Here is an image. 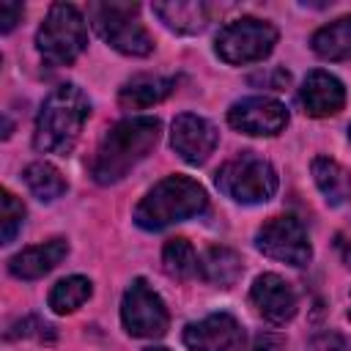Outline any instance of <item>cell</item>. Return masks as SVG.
<instances>
[{"label":"cell","mask_w":351,"mask_h":351,"mask_svg":"<svg viewBox=\"0 0 351 351\" xmlns=\"http://www.w3.org/2000/svg\"><path fill=\"white\" fill-rule=\"evenodd\" d=\"M159 129L162 123L151 115L126 118L115 123L93 154V162H90L93 181L96 184L121 181L137 162H143L154 151V145L159 143Z\"/></svg>","instance_id":"obj_1"},{"label":"cell","mask_w":351,"mask_h":351,"mask_svg":"<svg viewBox=\"0 0 351 351\" xmlns=\"http://www.w3.org/2000/svg\"><path fill=\"white\" fill-rule=\"evenodd\" d=\"M88 115H90L88 96L77 85H71V82L69 85H58L47 96L41 110H38L36 132H33L36 151L66 156L74 148V143H77Z\"/></svg>","instance_id":"obj_2"},{"label":"cell","mask_w":351,"mask_h":351,"mask_svg":"<svg viewBox=\"0 0 351 351\" xmlns=\"http://www.w3.org/2000/svg\"><path fill=\"white\" fill-rule=\"evenodd\" d=\"M208 206L206 189L189 176H167L162 178L134 208V222L143 230H162L173 222H184L189 217L203 214Z\"/></svg>","instance_id":"obj_3"},{"label":"cell","mask_w":351,"mask_h":351,"mask_svg":"<svg viewBox=\"0 0 351 351\" xmlns=\"http://www.w3.org/2000/svg\"><path fill=\"white\" fill-rule=\"evenodd\" d=\"M38 55L47 66H69L88 47V30L82 14L71 3H55L36 33Z\"/></svg>","instance_id":"obj_4"},{"label":"cell","mask_w":351,"mask_h":351,"mask_svg":"<svg viewBox=\"0 0 351 351\" xmlns=\"http://www.w3.org/2000/svg\"><path fill=\"white\" fill-rule=\"evenodd\" d=\"M277 184H280V178H277V170L271 167V162H266L263 156H255L250 151L228 159L217 170L219 192L244 206L266 203L277 192Z\"/></svg>","instance_id":"obj_5"},{"label":"cell","mask_w":351,"mask_h":351,"mask_svg":"<svg viewBox=\"0 0 351 351\" xmlns=\"http://www.w3.org/2000/svg\"><path fill=\"white\" fill-rule=\"evenodd\" d=\"M137 5L134 3H93L88 8V16L96 27V33L118 52L143 58L154 49L151 33L143 27L137 19Z\"/></svg>","instance_id":"obj_6"},{"label":"cell","mask_w":351,"mask_h":351,"mask_svg":"<svg viewBox=\"0 0 351 351\" xmlns=\"http://www.w3.org/2000/svg\"><path fill=\"white\" fill-rule=\"evenodd\" d=\"M277 44V30L274 25L255 19V16H241L228 22L219 36H217V55L230 63V66H244L263 60Z\"/></svg>","instance_id":"obj_7"},{"label":"cell","mask_w":351,"mask_h":351,"mask_svg":"<svg viewBox=\"0 0 351 351\" xmlns=\"http://www.w3.org/2000/svg\"><path fill=\"white\" fill-rule=\"evenodd\" d=\"M121 321L132 337H159L167 332L170 315L159 293L143 280H132L121 302Z\"/></svg>","instance_id":"obj_8"},{"label":"cell","mask_w":351,"mask_h":351,"mask_svg":"<svg viewBox=\"0 0 351 351\" xmlns=\"http://www.w3.org/2000/svg\"><path fill=\"white\" fill-rule=\"evenodd\" d=\"M255 247L263 255L291 266H304L313 258L307 230L296 217H271L269 222H263V228L255 236Z\"/></svg>","instance_id":"obj_9"},{"label":"cell","mask_w":351,"mask_h":351,"mask_svg":"<svg viewBox=\"0 0 351 351\" xmlns=\"http://www.w3.org/2000/svg\"><path fill=\"white\" fill-rule=\"evenodd\" d=\"M228 123L250 137H274L288 126V110L271 96H247L230 104Z\"/></svg>","instance_id":"obj_10"},{"label":"cell","mask_w":351,"mask_h":351,"mask_svg":"<svg viewBox=\"0 0 351 351\" xmlns=\"http://www.w3.org/2000/svg\"><path fill=\"white\" fill-rule=\"evenodd\" d=\"M184 343L192 351H244V329L228 313H211L184 329Z\"/></svg>","instance_id":"obj_11"},{"label":"cell","mask_w":351,"mask_h":351,"mask_svg":"<svg viewBox=\"0 0 351 351\" xmlns=\"http://www.w3.org/2000/svg\"><path fill=\"white\" fill-rule=\"evenodd\" d=\"M217 129L211 121L200 118V115H192V112H181L176 121H173V132H170V145L173 151L189 162V165H200L206 162L214 148H217Z\"/></svg>","instance_id":"obj_12"},{"label":"cell","mask_w":351,"mask_h":351,"mask_svg":"<svg viewBox=\"0 0 351 351\" xmlns=\"http://www.w3.org/2000/svg\"><path fill=\"white\" fill-rule=\"evenodd\" d=\"M250 299H252L255 310L271 324L291 321L299 307V299H296V291L291 288V282L274 271L255 277V282L250 288Z\"/></svg>","instance_id":"obj_13"},{"label":"cell","mask_w":351,"mask_h":351,"mask_svg":"<svg viewBox=\"0 0 351 351\" xmlns=\"http://www.w3.org/2000/svg\"><path fill=\"white\" fill-rule=\"evenodd\" d=\"M299 101L304 107L307 115L313 118H326V115H335L337 110H343L346 104V88L343 82L329 74V71H310L299 88Z\"/></svg>","instance_id":"obj_14"},{"label":"cell","mask_w":351,"mask_h":351,"mask_svg":"<svg viewBox=\"0 0 351 351\" xmlns=\"http://www.w3.org/2000/svg\"><path fill=\"white\" fill-rule=\"evenodd\" d=\"M66 255H69V241L58 236V239H49L44 244H33V247L16 252L8 261V271L19 280H38L47 271H52Z\"/></svg>","instance_id":"obj_15"},{"label":"cell","mask_w":351,"mask_h":351,"mask_svg":"<svg viewBox=\"0 0 351 351\" xmlns=\"http://www.w3.org/2000/svg\"><path fill=\"white\" fill-rule=\"evenodd\" d=\"M173 90H176V80H173V77L140 74V77H132V80L121 88L118 101H121V107H126V110H145V107H154V104H159L162 99H167Z\"/></svg>","instance_id":"obj_16"},{"label":"cell","mask_w":351,"mask_h":351,"mask_svg":"<svg viewBox=\"0 0 351 351\" xmlns=\"http://www.w3.org/2000/svg\"><path fill=\"white\" fill-rule=\"evenodd\" d=\"M154 14L165 22V27L176 33H200L208 25V5L200 0H170L154 3Z\"/></svg>","instance_id":"obj_17"},{"label":"cell","mask_w":351,"mask_h":351,"mask_svg":"<svg viewBox=\"0 0 351 351\" xmlns=\"http://www.w3.org/2000/svg\"><path fill=\"white\" fill-rule=\"evenodd\" d=\"M313 178H315V186L321 189V195L329 206H343L351 197V173L337 159L315 156L313 159Z\"/></svg>","instance_id":"obj_18"},{"label":"cell","mask_w":351,"mask_h":351,"mask_svg":"<svg viewBox=\"0 0 351 351\" xmlns=\"http://www.w3.org/2000/svg\"><path fill=\"white\" fill-rule=\"evenodd\" d=\"M313 49L324 60H351V14L315 30Z\"/></svg>","instance_id":"obj_19"},{"label":"cell","mask_w":351,"mask_h":351,"mask_svg":"<svg viewBox=\"0 0 351 351\" xmlns=\"http://www.w3.org/2000/svg\"><path fill=\"white\" fill-rule=\"evenodd\" d=\"M241 255L230 247H208L206 255L200 258V271L208 282L230 288L241 277Z\"/></svg>","instance_id":"obj_20"},{"label":"cell","mask_w":351,"mask_h":351,"mask_svg":"<svg viewBox=\"0 0 351 351\" xmlns=\"http://www.w3.org/2000/svg\"><path fill=\"white\" fill-rule=\"evenodd\" d=\"M93 293V285L88 277L82 274H71V277H63L60 282H55V288L49 291V307L58 313V315H66V313H74L77 307H82Z\"/></svg>","instance_id":"obj_21"},{"label":"cell","mask_w":351,"mask_h":351,"mask_svg":"<svg viewBox=\"0 0 351 351\" xmlns=\"http://www.w3.org/2000/svg\"><path fill=\"white\" fill-rule=\"evenodd\" d=\"M25 184L38 200H58L66 192L63 173L49 162H33L25 170Z\"/></svg>","instance_id":"obj_22"},{"label":"cell","mask_w":351,"mask_h":351,"mask_svg":"<svg viewBox=\"0 0 351 351\" xmlns=\"http://www.w3.org/2000/svg\"><path fill=\"white\" fill-rule=\"evenodd\" d=\"M162 269L176 277V280H189L197 274L200 269V261H197V252L195 247L186 241V239H170L162 250Z\"/></svg>","instance_id":"obj_23"},{"label":"cell","mask_w":351,"mask_h":351,"mask_svg":"<svg viewBox=\"0 0 351 351\" xmlns=\"http://www.w3.org/2000/svg\"><path fill=\"white\" fill-rule=\"evenodd\" d=\"M0 206H3V214H0V228H3V244H11L14 236L19 233L22 222H25V206L16 195H11L8 189L0 192Z\"/></svg>","instance_id":"obj_24"},{"label":"cell","mask_w":351,"mask_h":351,"mask_svg":"<svg viewBox=\"0 0 351 351\" xmlns=\"http://www.w3.org/2000/svg\"><path fill=\"white\" fill-rule=\"evenodd\" d=\"M22 19V5L19 3H0V30L8 33L14 25Z\"/></svg>","instance_id":"obj_25"},{"label":"cell","mask_w":351,"mask_h":351,"mask_svg":"<svg viewBox=\"0 0 351 351\" xmlns=\"http://www.w3.org/2000/svg\"><path fill=\"white\" fill-rule=\"evenodd\" d=\"M145 351H167V348H159V346H156V348H145Z\"/></svg>","instance_id":"obj_26"},{"label":"cell","mask_w":351,"mask_h":351,"mask_svg":"<svg viewBox=\"0 0 351 351\" xmlns=\"http://www.w3.org/2000/svg\"><path fill=\"white\" fill-rule=\"evenodd\" d=\"M348 137H351V126H348Z\"/></svg>","instance_id":"obj_27"},{"label":"cell","mask_w":351,"mask_h":351,"mask_svg":"<svg viewBox=\"0 0 351 351\" xmlns=\"http://www.w3.org/2000/svg\"><path fill=\"white\" fill-rule=\"evenodd\" d=\"M348 318H351V310H348Z\"/></svg>","instance_id":"obj_28"}]
</instances>
